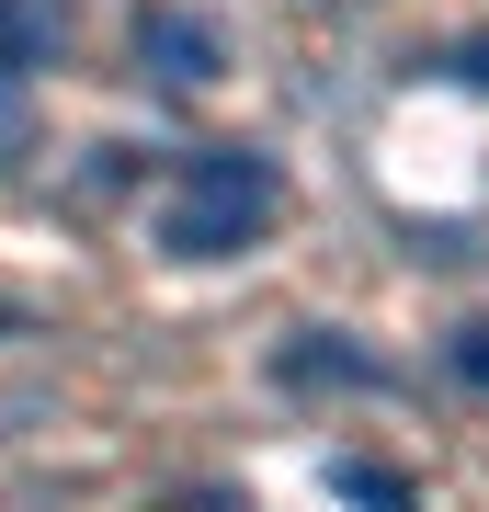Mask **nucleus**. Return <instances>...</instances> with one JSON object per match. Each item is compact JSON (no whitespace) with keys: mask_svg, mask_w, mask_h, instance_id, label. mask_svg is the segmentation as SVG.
Masks as SVG:
<instances>
[{"mask_svg":"<svg viewBox=\"0 0 489 512\" xmlns=\"http://www.w3.org/2000/svg\"><path fill=\"white\" fill-rule=\"evenodd\" d=\"M330 501H353V512H421L399 478H387V467H364V456H342V467H330Z\"/></svg>","mask_w":489,"mask_h":512,"instance_id":"20e7f679","label":"nucleus"},{"mask_svg":"<svg viewBox=\"0 0 489 512\" xmlns=\"http://www.w3.org/2000/svg\"><path fill=\"white\" fill-rule=\"evenodd\" d=\"M455 376H467L478 399H489V319H478V330H455Z\"/></svg>","mask_w":489,"mask_h":512,"instance_id":"39448f33","label":"nucleus"},{"mask_svg":"<svg viewBox=\"0 0 489 512\" xmlns=\"http://www.w3.org/2000/svg\"><path fill=\"white\" fill-rule=\"evenodd\" d=\"M273 376L285 387H387V365L353 342V330H296V342L273 353Z\"/></svg>","mask_w":489,"mask_h":512,"instance_id":"f03ea898","label":"nucleus"},{"mask_svg":"<svg viewBox=\"0 0 489 512\" xmlns=\"http://www.w3.org/2000/svg\"><path fill=\"white\" fill-rule=\"evenodd\" d=\"M137 46H148L160 80H217V23H194V12H148Z\"/></svg>","mask_w":489,"mask_h":512,"instance_id":"7ed1b4c3","label":"nucleus"},{"mask_svg":"<svg viewBox=\"0 0 489 512\" xmlns=\"http://www.w3.org/2000/svg\"><path fill=\"white\" fill-rule=\"evenodd\" d=\"M273 217H285V171H273L262 148H194L171 205H160V251L171 262H228V251H251Z\"/></svg>","mask_w":489,"mask_h":512,"instance_id":"f257e3e1","label":"nucleus"},{"mask_svg":"<svg viewBox=\"0 0 489 512\" xmlns=\"http://www.w3.org/2000/svg\"><path fill=\"white\" fill-rule=\"evenodd\" d=\"M444 80H467V92H489V35H467V46H455V57H444Z\"/></svg>","mask_w":489,"mask_h":512,"instance_id":"423d86ee","label":"nucleus"}]
</instances>
